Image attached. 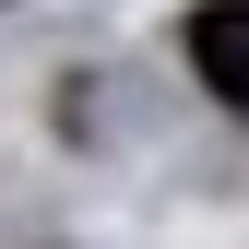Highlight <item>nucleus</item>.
Masks as SVG:
<instances>
[{"mask_svg":"<svg viewBox=\"0 0 249 249\" xmlns=\"http://www.w3.org/2000/svg\"><path fill=\"white\" fill-rule=\"evenodd\" d=\"M190 59L226 107H249V0H202L190 12Z\"/></svg>","mask_w":249,"mask_h":249,"instance_id":"obj_1","label":"nucleus"}]
</instances>
